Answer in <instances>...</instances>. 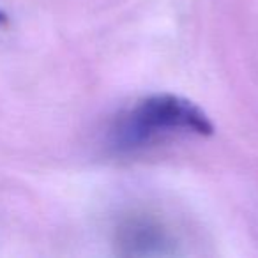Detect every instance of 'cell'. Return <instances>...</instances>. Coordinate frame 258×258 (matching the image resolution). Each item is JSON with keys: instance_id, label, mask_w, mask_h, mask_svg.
Wrapping results in <instances>:
<instances>
[{"instance_id": "7a4b0ae2", "label": "cell", "mask_w": 258, "mask_h": 258, "mask_svg": "<svg viewBox=\"0 0 258 258\" xmlns=\"http://www.w3.org/2000/svg\"><path fill=\"white\" fill-rule=\"evenodd\" d=\"M117 246L120 253L133 256L165 254L170 247V237L163 223L142 214L127 218L118 226Z\"/></svg>"}, {"instance_id": "3957f363", "label": "cell", "mask_w": 258, "mask_h": 258, "mask_svg": "<svg viewBox=\"0 0 258 258\" xmlns=\"http://www.w3.org/2000/svg\"><path fill=\"white\" fill-rule=\"evenodd\" d=\"M6 22H8V16H6V13L0 9V25H4Z\"/></svg>"}, {"instance_id": "6da1fadb", "label": "cell", "mask_w": 258, "mask_h": 258, "mask_svg": "<svg viewBox=\"0 0 258 258\" xmlns=\"http://www.w3.org/2000/svg\"><path fill=\"white\" fill-rule=\"evenodd\" d=\"M212 131V122L195 103L173 94H156L140 101L118 120L113 138L118 149H137L161 135L195 133L209 137Z\"/></svg>"}]
</instances>
